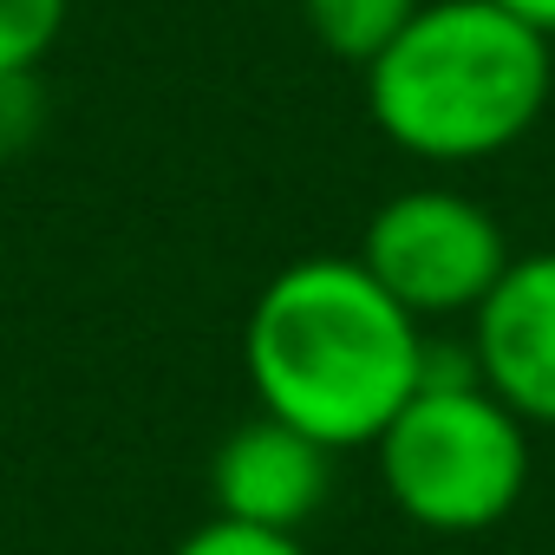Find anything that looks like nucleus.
Instances as JSON below:
<instances>
[{"label":"nucleus","instance_id":"1","mask_svg":"<svg viewBox=\"0 0 555 555\" xmlns=\"http://www.w3.org/2000/svg\"><path fill=\"white\" fill-rule=\"evenodd\" d=\"M242 366L268 418L353 451L418 392L425 321L373 282L360 255H301L255 295Z\"/></svg>","mask_w":555,"mask_h":555},{"label":"nucleus","instance_id":"2","mask_svg":"<svg viewBox=\"0 0 555 555\" xmlns=\"http://www.w3.org/2000/svg\"><path fill=\"white\" fill-rule=\"evenodd\" d=\"M360 73L373 125L425 164H477L509 151L542 118L555 86L548 40L496 0H425Z\"/></svg>","mask_w":555,"mask_h":555},{"label":"nucleus","instance_id":"3","mask_svg":"<svg viewBox=\"0 0 555 555\" xmlns=\"http://www.w3.org/2000/svg\"><path fill=\"white\" fill-rule=\"evenodd\" d=\"M386 496L431 535L496 529L529 483V425L477 379L470 347L444 353L425 340L418 392L373 438Z\"/></svg>","mask_w":555,"mask_h":555},{"label":"nucleus","instance_id":"4","mask_svg":"<svg viewBox=\"0 0 555 555\" xmlns=\"http://www.w3.org/2000/svg\"><path fill=\"white\" fill-rule=\"evenodd\" d=\"M360 261L412 321H438V314H477V301L509 268V242L477 196L418 183L373 209Z\"/></svg>","mask_w":555,"mask_h":555},{"label":"nucleus","instance_id":"5","mask_svg":"<svg viewBox=\"0 0 555 555\" xmlns=\"http://www.w3.org/2000/svg\"><path fill=\"white\" fill-rule=\"evenodd\" d=\"M470 360L522 425H555V248L509 255L470 314Z\"/></svg>","mask_w":555,"mask_h":555},{"label":"nucleus","instance_id":"6","mask_svg":"<svg viewBox=\"0 0 555 555\" xmlns=\"http://www.w3.org/2000/svg\"><path fill=\"white\" fill-rule=\"evenodd\" d=\"M209 490H216V516L301 535V522L321 516V503L334 496V451L261 412L216 444Z\"/></svg>","mask_w":555,"mask_h":555},{"label":"nucleus","instance_id":"7","mask_svg":"<svg viewBox=\"0 0 555 555\" xmlns=\"http://www.w3.org/2000/svg\"><path fill=\"white\" fill-rule=\"evenodd\" d=\"M418 8H425V0H301V21H308V34L334 60L373 66Z\"/></svg>","mask_w":555,"mask_h":555},{"label":"nucleus","instance_id":"8","mask_svg":"<svg viewBox=\"0 0 555 555\" xmlns=\"http://www.w3.org/2000/svg\"><path fill=\"white\" fill-rule=\"evenodd\" d=\"M73 0H0V66H40L66 34Z\"/></svg>","mask_w":555,"mask_h":555},{"label":"nucleus","instance_id":"9","mask_svg":"<svg viewBox=\"0 0 555 555\" xmlns=\"http://www.w3.org/2000/svg\"><path fill=\"white\" fill-rule=\"evenodd\" d=\"M40 131H47L40 66H0V164H14L21 151H34Z\"/></svg>","mask_w":555,"mask_h":555},{"label":"nucleus","instance_id":"10","mask_svg":"<svg viewBox=\"0 0 555 555\" xmlns=\"http://www.w3.org/2000/svg\"><path fill=\"white\" fill-rule=\"evenodd\" d=\"M170 555H308V548H301L295 529H255V522H235V516H209Z\"/></svg>","mask_w":555,"mask_h":555},{"label":"nucleus","instance_id":"11","mask_svg":"<svg viewBox=\"0 0 555 555\" xmlns=\"http://www.w3.org/2000/svg\"><path fill=\"white\" fill-rule=\"evenodd\" d=\"M503 14H516L522 27H535L542 40H555V0H496Z\"/></svg>","mask_w":555,"mask_h":555}]
</instances>
